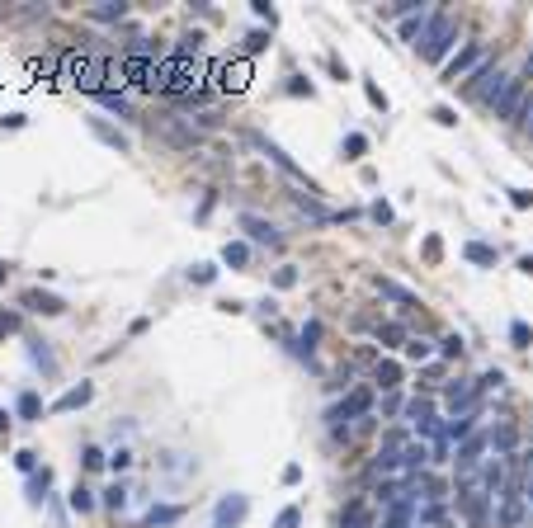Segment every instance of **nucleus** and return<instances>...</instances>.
I'll return each mask as SVG.
<instances>
[{
	"label": "nucleus",
	"instance_id": "nucleus-1",
	"mask_svg": "<svg viewBox=\"0 0 533 528\" xmlns=\"http://www.w3.org/2000/svg\"><path fill=\"white\" fill-rule=\"evenodd\" d=\"M453 47H458V19L453 15H434V24L425 29V38H420V57L425 62H449L453 57Z\"/></svg>",
	"mask_w": 533,
	"mask_h": 528
},
{
	"label": "nucleus",
	"instance_id": "nucleus-2",
	"mask_svg": "<svg viewBox=\"0 0 533 528\" xmlns=\"http://www.w3.org/2000/svg\"><path fill=\"white\" fill-rule=\"evenodd\" d=\"M482 62H487V47H482V43H463L453 57L444 62V80H449V85H458V80H468Z\"/></svg>",
	"mask_w": 533,
	"mask_h": 528
},
{
	"label": "nucleus",
	"instance_id": "nucleus-3",
	"mask_svg": "<svg viewBox=\"0 0 533 528\" xmlns=\"http://www.w3.org/2000/svg\"><path fill=\"white\" fill-rule=\"evenodd\" d=\"M368 406H373V391H368V387H354V391L345 396V401H335V406L326 410L330 429H340L345 420H359V415H368Z\"/></svg>",
	"mask_w": 533,
	"mask_h": 528
},
{
	"label": "nucleus",
	"instance_id": "nucleus-4",
	"mask_svg": "<svg viewBox=\"0 0 533 528\" xmlns=\"http://www.w3.org/2000/svg\"><path fill=\"white\" fill-rule=\"evenodd\" d=\"M477 382H472V377H458V382H449V387H444V401H449V410H453V415H463V410H472V406H477Z\"/></svg>",
	"mask_w": 533,
	"mask_h": 528
},
{
	"label": "nucleus",
	"instance_id": "nucleus-5",
	"mask_svg": "<svg viewBox=\"0 0 533 528\" xmlns=\"http://www.w3.org/2000/svg\"><path fill=\"white\" fill-rule=\"evenodd\" d=\"M213 80H222V90H246L251 62H246V57H241V62H218L213 66Z\"/></svg>",
	"mask_w": 533,
	"mask_h": 528
},
{
	"label": "nucleus",
	"instance_id": "nucleus-6",
	"mask_svg": "<svg viewBox=\"0 0 533 528\" xmlns=\"http://www.w3.org/2000/svg\"><path fill=\"white\" fill-rule=\"evenodd\" d=\"M246 510H251V500L246 496H222L218 510H213V519H218V528H236L241 519H246Z\"/></svg>",
	"mask_w": 533,
	"mask_h": 528
},
{
	"label": "nucleus",
	"instance_id": "nucleus-7",
	"mask_svg": "<svg viewBox=\"0 0 533 528\" xmlns=\"http://www.w3.org/2000/svg\"><path fill=\"white\" fill-rule=\"evenodd\" d=\"M406 420L415 425V434L439 439V425H434V406H429V401H420V396H415V401L406 406Z\"/></svg>",
	"mask_w": 533,
	"mask_h": 528
},
{
	"label": "nucleus",
	"instance_id": "nucleus-8",
	"mask_svg": "<svg viewBox=\"0 0 533 528\" xmlns=\"http://www.w3.org/2000/svg\"><path fill=\"white\" fill-rule=\"evenodd\" d=\"M241 232H251V241H260V246H279L283 241L279 227L265 222V218H255V213H241Z\"/></svg>",
	"mask_w": 533,
	"mask_h": 528
},
{
	"label": "nucleus",
	"instance_id": "nucleus-9",
	"mask_svg": "<svg viewBox=\"0 0 533 528\" xmlns=\"http://www.w3.org/2000/svg\"><path fill=\"white\" fill-rule=\"evenodd\" d=\"M477 420H482V410L472 406V410H463V415H453V420H449L439 434H444V439H453V444H463V439H472V434H477Z\"/></svg>",
	"mask_w": 533,
	"mask_h": 528
},
{
	"label": "nucleus",
	"instance_id": "nucleus-10",
	"mask_svg": "<svg viewBox=\"0 0 533 528\" xmlns=\"http://www.w3.org/2000/svg\"><path fill=\"white\" fill-rule=\"evenodd\" d=\"M434 15H439V10H410V15L401 19V38L420 47V38H425V29L434 24Z\"/></svg>",
	"mask_w": 533,
	"mask_h": 528
},
{
	"label": "nucleus",
	"instance_id": "nucleus-11",
	"mask_svg": "<svg viewBox=\"0 0 533 528\" xmlns=\"http://www.w3.org/2000/svg\"><path fill=\"white\" fill-rule=\"evenodd\" d=\"M487 444H491V453H496V458H515V444H519L515 425H491V429H487Z\"/></svg>",
	"mask_w": 533,
	"mask_h": 528
},
{
	"label": "nucleus",
	"instance_id": "nucleus-12",
	"mask_svg": "<svg viewBox=\"0 0 533 528\" xmlns=\"http://www.w3.org/2000/svg\"><path fill=\"white\" fill-rule=\"evenodd\" d=\"M251 146H260V151H265V156H269V161H274V165H279L283 175H293V180H307V175H302L298 165H293V161L283 156V146H274V142H269V137H260V132H251Z\"/></svg>",
	"mask_w": 533,
	"mask_h": 528
},
{
	"label": "nucleus",
	"instance_id": "nucleus-13",
	"mask_svg": "<svg viewBox=\"0 0 533 528\" xmlns=\"http://www.w3.org/2000/svg\"><path fill=\"white\" fill-rule=\"evenodd\" d=\"M24 307L38 311V316H62L66 302H62V297H52V293H38V288H33V293H24Z\"/></svg>",
	"mask_w": 533,
	"mask_h": 528
},
{
	"label": "nucleus",
	"instance_id": "nucleus-14",
	"mask_svg": "<svg viewBox=\"0 0 533 528\" xmlns=\"http://www.w3.org/2000/svg\"><path fill=\"white\" fill-rule=\"evenodd\" d=\"M377 293H382V297H392V302H396L401 311H415V307H420V297L410 293V288H401V283H392V279H377Z\"/></svg>",
	"mask_w": 533,
	"mask_h": 528
},
{
	"label": "nucleus",
	"instance_id": "nucleus-15",
	"mask_svg": "<svg viewBox=\"0 0 533 528\" xmlns=\"http://www.w3.org/2000/svg\"><path fill=\"white\" fill-rule=\"evenodd\" d=\"M373 382H377L382 391H396V387H401V363H396V358H377Z\"/></svg>",
	"mask_w": 533,
	"mask_h": 528
},
{
	"label": "nucleus",
	"instance_id": "nucleus-16",
	"mask_svg": "<svg viewBox=\"0 0 533 528\" xmlns=\"http://www.w3.org/2000/svg\"><path fill=\"white\" fill-rule=\"evenodd\" d=\"M90 396H94V387H90V382H80V387L62 391V396H57V401H52V410H57V415H62V410H80V406L90 401Z\"/></svg>",
	"mask_w": 533,
	"mask_h": 528
},
{
	"label": "nucleus",
	"instance_id": "nucleus-17",
	"mask_svg": "<svg viewBox=\"0 0 533 528\" xmlns=\"http://www.w3.org/2000/svg\"><path fill=\"white\" fill-rule=\"evenodd\" d=\"M340 528H373V514H368V505H363V500H349L345 514H340Z\"/></svg>",
	"mask_w": 533,
	"mask_h": 528
},
{
	"label": "nucleus",
	"instance_id": "nucleus-18",
	"mask_svg": "<svg viewBox=\"0 0 533 528\" xmlns=\"http://www.w3.org/2000/svg\"><path fill=\"white\" fill-rule=\"evenodd\" d=\"M246 260H251V246H246V241H227V246H222V264L246 269Z\"/></svg>",
	"mask_w": 533,
	"mask_h": 528
},
{
	"label": "nucleus",
	"instance_id": "nucleus-19",
	"mask_svg": "<svg viewBox=\"0 0 533 528\" xmlns=\"http://www.w3.org/2000/svg\"><path fill=\"white\" fill-rule=\"evenodd\" d=\"M463 255H468L472 264H482V269H496V250L482 246V241H468V246H463Z\"/></svg>",
	"mask_w": 533,
	"mask_h": 528
},
{
	"label": "nucleus",
	"instance_id": "nucleus-20",
	"mask_svg": "<svg viewBox=\"0 0 533 528\" xmlns=\"http://www.w3.org/2000/svg\"><path fill=\"white\" fill-rule=\"evenodd\" d=\"M180 505H156V510L146 514V519H142V524H151V528H165V524H175V519H180Z\"/></svg>",
	"mask_w": 533,
	"mask_h": 528
},
{
	"label": "nucleus",
	"instance_id": "nucleus-21",
	"mask_svg": "<svg viewBox=\"0 0 533 528\" xmlns=\"http://www.w3.org/2000/svg\"><path fill=\"white\" fill-rule=\"evenodd\" d=\"M15 410H19L24 420H38V415H43V401H38V391H19Z\"/></svg>",
	"mask_w": 533,
	"mask_h": 528
},
{
	"label": "nucleus",
	"instance_id": "nucleus-22",
	"mask_svg": "<svg viewBox=\"0 0 533 528\" xmlns=\"http://www.w3.org/2000/svg\"><path fill=\"white\" fill-rule=\"evenodd\" d=\"M99 104L113 109V113H123V118H132V104H127V94H118V90H104L99 94Z\"/></svg>",
	"mask_w": 533,
	"mask_h": 528
},
{
	"label": "nucleus",
	"instance_id": "nucleus-23",
	"mask_svg": "<svg viewBox=\"0 0 533 528\" xmlns=\"http://www.w3.org/2000/svg\"><path fill=\"white\" fill-rule=\"evenodd\" d=\"M47 491H52V472L43 467V472H33V477H29V500H43Z\"/></svg>",
	"mask_w": 533,
	"mask_h": 528
},
{
	"label": "nucleus",
	"instance_id": "nucleus-24",
	"mask_svg": "<svg viewBox=\"0 0 533 528\" xmlns=\"http://www.w3.org/2000/svg\"><path fill=\"white\" fill-rule=\"evenodd\" d=\"M377 340L382 344H401L406 340V326H401V321H387V326H377Z\"/></svg>",
	"mask_w": 533,
	"mask_h": 528
},
{
	"label": "nucleus",
	"instance_id": "nucleus-25",
	"mask_svg": "<svg viewBox=\"0 0 533 528\" xmlns=\"http://www.w3.org/2000/svg\"><path fill=\"white\" fill-rule=\"evenodd\" d=\"M71 510H76V514H90V510H94V491L76 486V491H71Z\"/></svg>",
	"mask_w": 533,
	"mask_h": 528
},
{
	"label": "nucleus",
	"instance_id": "nucleus-26",
	"mask_svg": "<svg viewBox=\"0 0 533 528\" xmlns=\"http://www.w3.org/2000/svg\"><path fill=\"white\" fill-rule=\"evenodd\" d=\"M123 0H99V5H94V19H123Z\"/></svg>",
	"mask_w": 533,
	"mask_h": 528
},
{
	"label": "nucleus",
	"instance_id": "nucleus-27",
	"mask_svg": "<svg viewBox=\"0 0 533 528\" xmlns=\"http://www.w3.org/2000/svg\"><path fill=\"white\" fill-rule=\"evenodd\" d=\"M510 340H515L519 349H533V330L524 326V321H510Z\"/></svg>",
	"mask_w": 533,
	"mask_h": 528
},
{
	"label": "nucleus",
	"instance_id": "nucleus-28",
	"mask_svg": "<svg viewBox=\"0 0 533 528\" xmlns=\"http://www.w3.org/2000/svg\"><path fill=\"white\" fill-rule=\"evenodd\" d=\"M363 151H368V137H363V132H349V137H345V156H349V161H359Z\"/></svg>",
	"mask_w": 533,
	"mask_h": 528
},
{
	"label": "nucleus",
	"instance_id": "nucleus-29",
	"mask_svg": "<svg viewBox=\"0 0 533 528\" xmlns=\"http://www.w3.org/2000/svg\"><path fill=\"white\" fill-rule=\"evenodd\" d=\"M406 354L415 358V363H425V358L434 354V344H429V340H406Z\"/></svg>",
	"mask_w": 533,
	"mask_h": 528
},
{
	"label": "nucleus",
	"instance_id": "nucleus-30",
	"mask_svg": "<svg viewBox=\"0 0 533 528\" xmlns=\"http://www.w3.org/2000/svg\"><path fill=\"white\" fill-rule=\"evenodd\" d=\"M80 463H85V472H99V467L109 463V458H104L99 448H80Z\"/></svg>",
	"mask_w": 533,
	"mask_h": 528
},
{
	"label": "nucleus",
	"instance_id": "nucleus-31",
	"mask_svg": "<svg viewBox=\"0 0 533 528\" xmlns=\"http://www.w3.org/2000/svg\"><path fill=\"white\" fill-rule=\"evenodd\" d=\"M94 132H99V137L109 142V146H118V151H127V137H123V132H113V127H104V123H94Z\"/></svg>",
	"mask_w": 533,
	"mask_h": 528
},
{
	"label": "nucleus",
	"instance_id": "nucleus-32",
	"mask_svg": "<svg viewBox=\"0 0 533 528\" xmlns=\"http://www.w3.org/2000/svg\"><path fill=\"white\" fill-rule=\"evenodd\" d=\"M439 354L444 358H458V354H463V335H444V340H439Z\"/></svg>",
	"mask_w": 533,
	"mask_h": 528
},
{
	"label": "nucleus",
	"instance_id": "nucleus-33",
	"mask_svg": "<svg viewBox=\"0 0 533 528\" xmlns=\"http://www.w3.org/2000/svg\"><path fill=\"white\" fill-rule=\"evenodd\" d=\"M29 71H33V76H52V71H57V57H33Z\"/></svg>",
	"mask_w": 533,
	"mask_h": 528
},
{
	"label": "nucleus",
	"instance_id": "nucleus-34",
	"mask_svg": "<svg viewBox=\"0 0 533 528\" xmlns=\"http://www.w3.org/2000/svg\"><path fill=\"white\" fill-rule=\"evenodd\" d=\"M123 500H127V486H109V491H104V505H109V510H123Z\"/></svg>",
	"mask_w": 533,
	"mask_h": 528
},
{
	"label": "nucleus",
	"instance_id": "nucleus-35",
	"mask_svg": "<svg viewBox=\"0 0 533 528\" xmlns=\"http://www.w3.org/2000/svg\"><path fill=\"white\" fill-rule=\"evenodd\" d=\"M189 279H194V283H213V279H218V269H213V264H194Z\"/></svg>",
	"mask_w": 533,
	"mask_h": 528
},
{
	"label": "nucleus",
	"instance_id": "nucleus-36",
	"mask_svg": "<svg viewBox=\"0 0 533 528\" xmlns=\"http://www.w3.org/2000/svg\"><path fill=\"white\" fill-rule=\"evenodd\" d=\"M109 467H113V472L132 467V448H113V453H109Z\"/></svg>",
	"mask_w": 533,
	"mask_h": 528
},
{
	"label": "nucleus",
	"instance_id": "nucleus-37",
	"mask_svg": "<svg viewBox=\"0 0 533 528\" xmlns=\"http://www.w3.org/2000/svg\"><path fill=\"white\" fill-rule=\"evenodd\" d=\"M363 94H368V104H377V109H382V113H387V94H382V90H377V85H373V80H368V85H363Z\"/></svg>",
	"mask_w": 533,
	"mask_h": 528
},
{
	"label": "nucleus",
	"instance_id": "nucleus-38",
	"mask_svg": "<svg viewBox=\"0 0 533 528\" xmlns=\"http://www.w3.org/2000/svg\"><path fill=\"white\" fill-rule=\"evenodd\" d=\"M265 47H269V33H251V38H246V52H251V57L265 52Z\"/></svg>",
	"mask_w": 533,
	"mask_h": 528
},
{
	"label": "nucleus",
	"instance_id": "nucleus-39",
	"mask_svg": "<svg viewBox=\"0 0 533 528\" xmlns=\"http://www.w3.org/2000/svg\"><path fill=\"white\" fill-rule=\"evenodd\" d=\"M298 524H302V514H298V510H283L279 519H274V528H298Z\"/></svg>",
	"mask_w": 533,
	"mask_h": 528
},
{
	"label": "nucleus",
	"instance_id": "nucleus-40",
	"mask_svg": "<svg viewBox=\"0 0 533 528\" xmlns=\"http://www.w3.org/2000/svg\"><path fill=\"white\" fill-rule=\"evenodd\" d=\"M434 123H439V127H453V123H458V113L449 109V104H439V109H434Z\"/></svg>",
	"mask_w": 533,
	"mask_h": 528
},
{
	"label": "nucleus",
	"instance_id": "nucleus-41",
	"mask_svg": "<svg viewBox=\"0 0 533 528\" xmlns=\"http://www.w3.org/2000/svg\"><path fill=\"white\" fill-rule=\"evenodd\" d=\"M368 213H373V222H377V227H387V222H392V208H387V203H373Z\"/></svg>",
	"mask_w": 533,
	"mask_h": 528
},
{
	"label": "nucleus",
	"instance_id": "nucleus-42",
	"mask_svg": "<svg viewBox=\"0 0 533 528\" xmlns=\"http://www.w3.org/2000/svg\"><path fill=\"white\" fill-rule=\"evenodd\" d=\"M510 203H515V208H533V194L529 189H510Z\"/></svg>",
	"mask_w": 533,
	"mask_h": 528
},
{
	"label": "nucleus",
	"instance_id": "nucleus-43",
	"mask_svg": "<svg viewBox=\"0 0 533 528\" xmlns=\"http://www.w3.org/2000/svg\"><path fill=\"white\" fill-rule=\"evenodd\" d=\"M15 467H19V472H29V477H33V472H38V458H33V453H19V458H15Z\"/></svg>",
	"mask_w": 533,
	"mask_h": 528
},
{
	"label": "nucleus",
	"instance_id": "nucleus-44",
	"mask_svg": "<svg viewBox=\"0 0 533 528\" xmlns=\"http://www.w3.org/2000/svg\"><path fill=\"white\" fill-rule=\"evenodd\" d=\"M283 482L298 486V482H302V467H298V463H288V467H283Z\"/></svg>",
	"mask_w": 533,
	"mask_h": 528
},
{
	"label": "nucleus",
	"instance_id": "nucleus-45",
	"mask_svg": "<svg viewBox=\"0 0 533 528\" xmlns=\"http://www.w3.org/2000/svg\"><path fill=\"white\" fill-rule=\"evenodd\" d=\"M15 326H19L15 316H5V311H0V340H5V335H15Z\"/></svg>",
	"mask_w": 533,
	"mask_h": 528
},
{
	"label": "nucleus",
	"instance_id": "nucleus-46",
	"mask_svg": "<svg viewBox=\"0 0 533 528\" xmlns=\"http://www.w3.org/2000/svg\"><path fill=\"white\" fill-rule=\"evenodd\" d=\"M274 283H279V288H293V283H298V274H293V269H279V279H274Z\"/></svg>",
	"mask_w": 533,
	"mask_h": 528
},
{
	"label": "nucleus",
	"instance_id": "nucleus-47",
	"mask_svg": "<svg viewBox=\"0 0 533 528\" xmlns=\"http://www.w3.org/2000/svg\"><path fill=\"white\" fill-rule=\"evenodd\" d=\"M293 94H312V80H302V76H293V85H288Z\"/></svg>",
	"mask_w": 533,
	"mask_h": 528
},
{
	"label": "nucleus",
	"instance_id": "nucleus-48",
	"mask_svg": "<svg viewBox=\"0 0 533 528\" xmlns=\"http://www.w3.org/2000/svg\"><path fill=\"white\" fill-rule=\"evenodd\" d=\"M519 269H524V274H533V255H524V260H519Z\"/></svg>",
	"mask_w": 533,
	"mask_h": 528
},
{
	"label": "nucleus",
	"instance_id": "nucleus-49",
	"mask_svg": "<svg viewBox=\"0 0 533 528\" xmlns=\"http://www.w3.org/2000/svg\"><path fill=\"white\" fill-rule=\"evenodd\" d=\"M5 429H10V410H0V434H5Z\"/></svg>",
	"mask_w": 533,
	"mask_h": 528
},
{
	"label": "nucleus",
	"instance_id": "nucleus-50",
	"mask_svg": "<svg viewBox=\"0 0 533 528\" xmlns=\"http://www.w3.org/2000/svg\"><path fill=\"white\" fill-rule=\"evenodd\" d=\"M524 127H529V132H533V99H529V118H524Z\"/></svg>",
	"mask_w": 533,
	"mask_h": 528
},
{
	"label": "nucleus",
	"instance_id": "nucleus-51",
	"mask_svg": "<svg viewBox=\"0 0 533 528\" xmlns=\"http://www.w3.org/2000/svg\"><path fill=\"white\" fill-rule=\"evenodd\" d=\"M524 467H529V477H533V453H529V458H524Z\"/></svg>",
	"mask_w": 533,
	"mask_h": 528
},
{
	"label": "nucleus",
	"instance_id": "nucleus-52",
	"mask_svg": "<svg viewBox=\"0 0 533 528\" xmlns=\"http://www.w3.org/2000/svg\"><path fill=\"white\" fill-rule=\"evenodd\" d=\"M5 274H10V269H5V264H0V283H5Z\"/></svg>",
	"mask_w": 533,
	"mask_h": 528
}]
</instances>
